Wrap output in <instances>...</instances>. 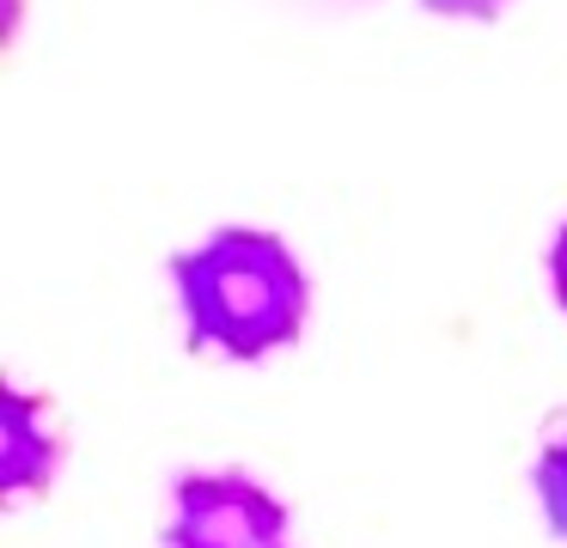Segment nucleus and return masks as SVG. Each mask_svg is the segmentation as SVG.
Returning <instances> with one entry per match:
<instances>
[{
	"label": "nucleus",
	"mask_w": 567,
	"mask_h": 548,
	"mask_svg": "<svg viewBox=\"0 0 567 548\" xmlns=\"http://www.w3.org/2000/svg\"><path fill=\"white\" fill-rule=\"evenodd\" d=\"M62 469V433L50 421V402L25 396V390H7L0 402V494L25 499L43 494Z\"/></svg>",
	"instance_id": "7ed1b4c3"
},
{
	"label": "nucleus",
	"mask_w": 567,
	"mask_h": 548,
	"mask_svg": "<svg viewBox=\"0 0 567 548\" xmlns=\"http://www.w3.org/2000/svg\"><path fill=\"white\" fill-rule=\"evenodd\" d=\"M165 548H287V506L238 469L177 475Z\"/></svg>",
	"instance_id": "f03ea898"
},
{
	"label": "nucleus",
	"mask_w": 567,
	"mask_h": 548,
	"mask_svg": "<svg viewBox=\"0 0 567 548\" xmlns=\"http://www.w3.org/2000/svg\"><path fill=\"white\" fill-rule=\"evenodd\" d=\"M549 292H555V304L567 311V219H561V231L549 238Z\"/></svg>",
	"instance_id": "423d86ee"
},
{
	"label": "nucleus",
	"mask_w": 567,
	"mask_h": 548,
	"mask_svg": "<svg viewBox=\"0 0 567 548\" xmlns=\"http://www.w3.org/2000/svg\"><path fill=\"white\" fill-rule=\"evenodd\" d=\"M421 7L440 12V19H494L506 0H421Z\"/></svg>",
	"instance_id": "39448f33"
},
{
	"label": "nucleus",
	"mask_w": 567,
	"mask_h": 548,
	"mask_svg": "<svg viewBox=\"0 0 567 548\" xmlns=\"http://www.w3.org/2000/svg\"><path fill=\"white\" fill-rule=\"evenodd\" d=\"M172 287L184 304V335L214 360H262L293 348L311 317V280L281 231L220 226L196 250L172 256Z\"/></svg>",
	"instance_id": "f257e3e1"
},
{
	"label": "nucleus",
	"mask_w": 567,
	"mask_h": 548,
	"mask_svg": "<svg viewBox=\"0 0 567 548\" xmlns=\"http://www.w3.org/2000/svg\"><path fill=\"white\" fill-rule=\"evenodd\" d=\"M530 487H537V506L549 518V530L567 542V433H555L549 445L530 463Z\"/></svg>",
	"instance_id": "20e7f679"
}]
</instances>
